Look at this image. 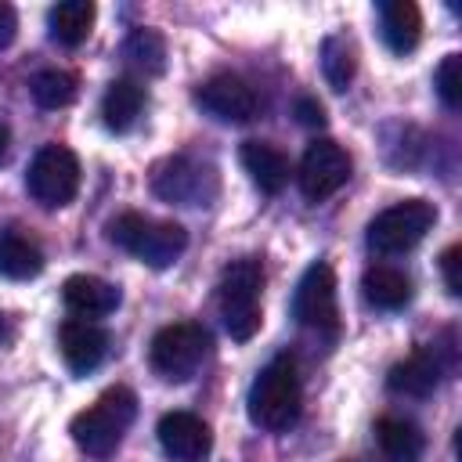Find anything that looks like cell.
Here are the masks:
<instances>
[{
	"label": "cell",
	"instance_id": "1",
	"mask_svg": "<svg viewBox=\"0 0 462 462\" xmlns=\"http://www.w3.org/2000/svg\"><path fill=\"white\" fill-rule=\"evenodd\" d=\"M303 408V386H300V368L292 354H274L253 379L245 411L256 430L282 433L300 419Z\"/></svg>",
	"mask_w": 462,
	"mask_h": 462
},
{
	"label": "cell",
	"instance_id": "2",
	"mask_svg": "<svg viewBox=\"0 0 462 462\" xmlns=\"http://www.w3.org/2000/svg\"><path fill=\"white\" fill-rule=\"evenodd\" d=\"M134 419H137V397H134V390L130 386H112L90 408H83L79 415H72L69 433H72V440H76L79 451H87L94 458H108L123 444V433L130 430Z\"/></svg>",
	"mask_w": 462,
	"mask_h": 462
},
{
	"label": "cell",
	"instance_id": "3",
	"mask_svg": "<svg viewBox=\"0 0 462 462\" xmlns=\"http://www.w3.org/2000/svg\"><path fill=\"white\" fill-rule=\"evenodd\" d=\"M260 292H263V263L256 256H238L224 267L217 300H220V318L231 339L245 343L260 328Z\"/></svg>",
	"mask_w": 462,
	"mask_h": 462
},
{
	"label": "cell",
	"instance_id": "4",
	"mask_svg": "<svg viewBox=\"0 0 462 462\" xmlns=\"http://www.w3.org/2000/svg\"><path fill=\"white\" fill-rule=\"evenodd\" d=\"M108 238L155 271L170 267L188 249V231L177 220H155L144 213H119L108 224Z\"/></svg>",
	"mask_w": 462,
	"mask_h": 462
},
{
	"label": "cell",
	"instance_id": "5",
	"mask_svg": "<svg viewBox=\"0 0 462 462\" xmlns=\"http://www.w3.org/2000/svg\"><path fill=\"white\" fill-rule=\"evenodd\" d=\"M209 346H213V339L199 321H173L152 336L148 365L166 383H188L209 357Z\"/></svg>",
	"mask_w": 462,
	"mask_h": 462
},
{
	"label": "cell",
	"instance_id": "6",
	"mask_svg": "<svg viewBox=\"0 0 462 462\" xmlns=\"http://www.w3.org/2000/svg\"><path fill=\"white\" fill-rule=\"evenodd\" d=\"M433 224H437V206L433 202L401 199V202H393V206H386L383 213L372 217L365 242L379 256H401V253L415 249Z\"/></svg>",
	"mask_w": 462,
	"mask_h": 462
},
{
	"label": "cell",
	"instance_id": "7",
	"mask_svg": "<svg viewBox=\"0 0 462 462\" xmlns=\"http://www.w3.org/2000/svg\"><path fill=\"white\" fill-rule=\"evenodd\" d=\"M152 191L173 206H209L220 195L217 166L195 155H170L152 170Z\"/></svg>",
	"mask_w": 462,
	"mask_h": 462
},
{
	"label": "cell",
	"instance_id": "8",
	"mask_svg": "<svg viewBox=\"0 0 462 462\" xmlns=\"http://www.w3.org/2000/svg\"><path fill=\"white\" fill-rule=\"evenodd\" d=\"M25 191L43 206V209H61L76 199L79 191V159L65 144H43L29 170H25Z\"/></svg>",
	"mask_w": 462,
	"mask_h": 462
},
{
	"label": "cell",
	"instance_id": "9",
	"mask_svg": "<svg viewBox=\"0 0 462 462\" xmlns=\"http://www.w3.org/2000/svg\"><path fill=\"white\" fill-rule=\"evenodd\" d=\"M350 170H354L350 152L332 137H318L307 144V152L300 159L296 184H300L307 202H325L350 180Z\"/></svg>",
	"mask_w": 462,
	"mask_h": 462
},
{
	"label": "cell",
	"instance_id": "10",
	"mask_svg": "<svg viewBox=\"0 0 462 462\" xmlns=\"http://www.w3.org/2000/svg\"><path fill=\"white\" fill-rule=\"evenodd\" d=\"M292 318L310 332H336L339 307H336V274L325 260L310 263L292 292Z\"/></svg>",
	"mask_w": 462,
	"mask_h": 462
},
{
	"label": "cell",
	"instance_id": "11",
	"mask_svg": "<svg viewBox=\"0 0 462 462\" xmlns=\"http://www.w3.org/2000/svg\"><path fill=\"white\" fill-rule=\"evenodd\" d=\"M195 105L217 123H245L256 116V90L231 72H217L195 90Z\"/></svg>",
	"mask_w": 462,
	"mask_h": 462
},
{
	"label": "cell",
	"instance_id": "12",
	"mask_svg": "<svg viewBox=\"0 0 462 462\" xmlns=\"http://www.w3.org/2000/svg\"><path fill=\"white\" fill-rule=\"evenodd\" d=\"M155 433H159V448L173 462H206L213 451V433L195 411H166Z\"/></svg>",
	"mask_w": 462,
	"mask_h": 462
},
{
	"label": "cell",
	"instance_id": "13",
	"mask_svg": "<svg viewBox=\"0 0 462 462\" xmlns=\"http://www.w3.org/2000/svg\"><path fill=\"white\" fill-rule=\"evenodd\" d=\"M58 346H61V357H65L69 372L87 375V372H94L105 361V354H108V332L97 321H90V318H69L58 328Z\"/></svg>",
	"mask_w": 462,
	"mask_h": 462
},
{
	"label": "cell",
	"instance_id": "14",
	"mask_svg": "<svg viewBox=\"0 0 462 462\" xmlns=\"http://www.w3.org/2000/svg\"><path fill=\"white\" fill-rule=\"evenodd\" d=\"M444 361H440V350L430 343V346H419L411 350L404 361H397L390 372H386V386L401 397H426L437 390L440 375H444Z\"/></svg>",
	"mask_w": 462,
	"mask_h": 462
},
{
	"label": "cell",
	"instance_id": "15",
	"mask_svg": "<svg viewBox=\"0 0 462 462\" xmlns=\"http://www.w3.org/2000/svg\"><path fill=\"white\" fill-rule=\"evenodd\" d=\"M238 159H242V170L249 173V180L263 191V195H278L285 184H289V155L282 148H274L271 141H242L238 148Z\"/></svg>",
	"mask_w": 462,
	"mask_h": 462
},
{
	"label": "cell",
	"instance_id": "16",
	"mask_svg": "<svg viewBox=\"0 0 462 462\" xmlns=\"http://www.w3.org/2000/svg\"><path fill=\"white\" fill-rule=\"evenodd\" d=\"M61 300H65V307L76 314V318H105V314H112L116 307H119V289L112 285V282H105V278H97V274H72V278H65V285H61Z\"/></svg>",
	"mask_w": 462,
	"mask_h": 462
},
{
	"label": "cell",
	"instance_id": "17",
	"mask_svg": "<svg viewBox=\"0 0 462 462\" xmlns=\"http://www.w3.org/2000/svg\"><path fill=\"white\" fill-rule=\"evenodd\" d=\"M40 271H43V249H40V242L29 231L14 227V224L0 227V274L11 278V282H29Z\"/></svg>",
	"mask_w": 462,
	"mask_h": 462
},
{
	"label": "cell",
	"instance_id": "18",
	"mask_svg": "<svg viewBox=\"0 0 462 462\" xmlns=\"http://www.w3.org/2000/svg\"><path fill=\"white\" fill-rule=\"evenodd\" d=\"M379 36L393 54H411L422 36V14L411 0H383L379 4Z\"/></svg>",
	"mask_w": 462,
	"mask_h": 462
},
{
	"label": "cell",
	"instance_id": "19",
	"mask_svg": "<svg viewBox=\"0 0 462 462\" xmlns=\"http://www.w3.org/2000/svg\"><path fill=\"white\" fill-rule=\"evenodd\" d=\"M144 87L137 83V79H130V76H119V79H112L108 87H105V97H101V119H105V126L112 130V134H126L137 119H141V112H144Z\"/></svg>",
	"mask_w": 462,
	"mask_h": 462
},
{
	"label": "cell",
	"instance_id": "20",
	"mask_svg": "<svg viewBox=\"0 0 462 462\" xmlns=\"http://www.w3.org/2000/svg\"><path fill=\"white\" fill-rule=\"evenodd\" d=\"M361 296L375 307V310H401L411 300V278L401 267L390 263H372L361 274Z\"/></svg>",
	"mask_w": 462,
	"mask_h": 462
},
{
	"label": "cell",
	"instance_id": "21",
	"mask_svg": "<svg viewBox=\"0 0 462 462\" xmlns=\"http://www.w3.org/2000/svg\"><path fill=\"white\" fill-rule=\"evenodd\" d=\"M375 444L386 462H419L426 451V437L411 419L401 415H383L375 422Z\"/></svg>",
	"mask_w": 462,
	"mask_h": 462
},
{
	"label": "cell",
	"instance_id": "22",
	"mask_svg": "<svg viewBox=\"0 0 462 462\" xmlns=\"http://www.w3.org/2000/svg\"><path fill=\"white\" fill-rule=\"evenodd\" d=\"M94 18H97V7L90 0H61L47 11L51 40L61 43V47H79L90 36Z\"/></svg>",
	"mask_w": 462,
	"mask_h": 462
},
{
	"label": "cell",
	"instance_id": "23",
	"mask_svg": "<svg viewBox=\"0 0 462 462\" xmlns=\"http://www.w3.org/2000/svg\"><path fill=\"white\" fill-rule=\"evenodd\" d=\"M123 58L130 69L144 72V76H159L166 69V40L155 29H130V36L123 40Z\"/></svg>",
	"mask_w": 462,
	"mask_h": 462
},
{
	"label": "cell",
	"instance_id": "24",
	"mask_svg": "<svg viewBox=\"0 0 462 462\" xmlns=\"http://www.w3.org/2000/svg\"><path fill=\"white\" fill-rule=\"evenodd\" d=\"M354 69H357L354 43L346 36H325L321 40V76H325V83L336 94H343L354 79Z\"/></svg>",
	"mask_w": 462,
	"mask_h": 462
},
{
	"label": "cell",
	"instance_id": "25",
	"mask_svg": "<svg viewBox=\"0 0 462 462\" xmlns=\"http://www.w3.org/2000/svg\"><path fill=\"white\" fill-rule=\"evenodd\" d=\"M29 90H32V101L40 108H65L76 101V90H79V79L65 69H40L32 79H29Z\"/></svg>",
	"mask_w": 462,
	"mask_h": 462
},
{
	"label": "cell",
	"instance_id": "26",
	"mask_svg": "<svg viewBox=\"0 0 462 462\" xmlns=\"http://www.w3.org/2000/svg\"><path fill=\"white\" fill-rule=\"evenodd\" d=\"M433 87L448 108L462 105V54H444V61L433 72Z\"/></svg>",
	"mask_w": 462,
	"mask_h": 462
},
{
	"label": "cell",
	"instance_id": "27",
	"mask_svg": "<svg viewBox=\"0 0 462 462\" xmlns=\"http://www.w3.org/2000/svg\"><path fill=\"white\" fill-rule=\"evenodd\" d=\"M458 263H462V245H448L440 253V274H444V285L451 296L462 292V282H458Z\"/></svg>",
	"mask_w": 462,
	"mask_h": 462
},
{
	"label": "cell",
	"instance_id": "28",
	"mask_svg": "<svg viewBox=\"0 0 462 462\" xmlns=\"http://www.w3.org/2000/svg\"><path fill=\"white\" fill-rule=\"evenodd\" d=\"M296 119L303 126H325V105L318 97H300L296 101Z\"/></svg>",
	"mask_w": 462,
	"mask_h": 462
},
{
	"label": "cell",
	"instance_id": "29",
	"mask_svg": "<svg viewBox=\"0 0 462 462\" xmlns=\"http://www.w3.org/2000/svg\"><path fill=\"white\" fill-rule=\"evenodd\" d=\"M14 32H18V14H14V7H11V4H4V0H0V51L14 40Z\"/></svg>",
	"mask_w": 462,
	"mask_h": 462
},
{
	"label": "cell",
	"instance_id": "30",
	"mask_svg": "<svg viewBox=\"0 0 462 462\" xmlns=\"http://www.w3.org/2000/svg\"><path fill=\"white\" fill-rule=\"evenodd\" d=\"M7 152H11V130H7V123L0 119V162L7 159Z\"/></svg>",
	"mask_w": 462,
	"mask_h": 462
},
{
	"label": "cell",
	"instance_id": "31",
	"mask_svg": "<svg viewBox=\"0 0 462 462\" xmlns=\"http://www.w3.org/2000/svg\"><path fill=\"white\" fill-rule=\"evenodd\" d=\"M4 336H7V328H4V318H0V339H4Z\"/></svg>",
	"mask_w": 462,
	"mask_h": 462
},
{
	"label": "cell",
	"instance_id": "32",
	"mask_svg": "<svg viewBox=\"0 0 462 462\" xmlns=\"http://www.w3.org/2000/svg\"><path fill=\"white\" fill-rule=\"evenodd\" d=\"M343 462H350V458H343Z\"/></svg>",
	"mask_w": 462,
	"mask_h": 462
}]
</instances>
